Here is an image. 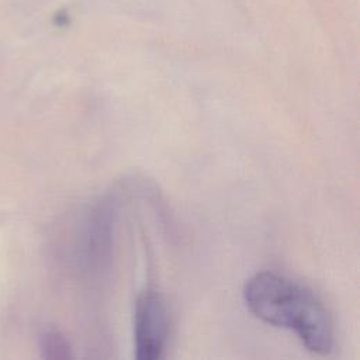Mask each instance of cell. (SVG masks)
I'll use <instances>...</instances> for the list:
<instances>
[{
    "label": "cell",
    "instance_id": "1",
    "mask_svg": "<svg viewBox=\"0 0 360 360\" xmlns=\"http://www.w3.org/2000/svg\"><path fill=\"white\" fill-rule=\"evenodd\" d=\"M243 300L256 318L294 330L308 350L318 354L332 350V318L318 297L304 285L277 273L262 271L246 281Z\"/></svg>",
    "mask_w": 360,
    "mask_h": 360
},
{
    "label": "cell",
    "instance_id": "2",
    "mask_svg": "<svg viewBox=\"0 0 360 360\" xmlns=\"http://www.w3.org/2000/svg\"><path fill=\"white\" fill-rule=\"evenodd\" d=\"M169 335V315L163 298L153 290L143 291L135 304L134 336L138 360L162 357Z\"/></svg>",
    "mask_w": 360,
    "mask_h": 360
},
{
    "label": "cell",
    "instance_id": "4",
    "mask_svg": "<svg viewBox=\"0 0 360 360\" xmlns=\"http://www.w3.org/2000/svg\"><path fill=\"white\" fill-rule=\"evenodd\" d=\"M41 350L45 359L70 357V346L65 336L58 330H46L41 336Z\"/></svg>",
    "mask_w": 360,
    "mask_h": 360
},
{
    "label": "cell",
    "instance_id": "3",
    "mask_svg": "<svg viewBox=\"0 0 360 360\" xmlns=\"http://www.w3.org/2000/svg\"><path fill=\"white\" fill-rule=\"evenodd\" d=\"M117 211V198L114 195H105L96 204L90 214L86 229L84 250L87 262L96 269H103L110 263Z\"/></svg>",
    "mask_w": 360,
    "mask_h": 360
}]
</instances>
